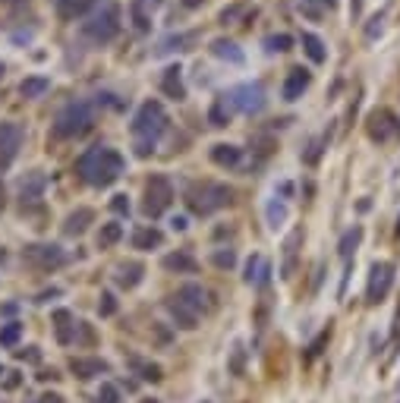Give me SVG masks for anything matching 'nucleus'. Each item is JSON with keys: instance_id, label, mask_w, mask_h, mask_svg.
Wrapping results in <instances>:
<instances>
[{"instance_id": "cd10ccee", "label": "nucleus", "mask_w": 400, "mask_h": 403, "mask_svg": "<svg viewBox=\"0 0 400 403\" xmlns=\"http://www.w3.org/2000/svg\"><path fill=\"white\" fill-rule=\"evenodd\" d=\"M48 89H51L48 76H26V79H22V85H19V95L22 98H41Z\"/></svg>"}, {"instance_id": "f3484780", "label": "nucleus", "mask_w": 400, "mask_h": 403, "mask_svg": "<svg viewBox=\"0 0 400 403\" xmlns=\"http://www.w3.org/2000/svg\"><path fill=\"white\" fill-rule=\"evenodd\" d=\"M142 277H145V265H142V261H126V265L117 268V284H120L123 290L139 287V284H142Z\"/></svg>"}, {"instance_id": "13d9d810", "label": "nucleus", "mask_w": 400, "mask_h": 403, "mask_svg": "<svg viewBox=\"0 0 400 403\" xmlns=\"http://www.w3.org/2000/svg\"><path fill=\"white\" fill-rule=\"evenodd\" d=\"M0 76H3V63H0Z\"/></svg>"}, {"instance_id": "393cba45", "label": "nucleus", "mask_w": 400, "mask_h": 403, "mask_svg": "<svg viewBox=\"0 0 400 403\" xmlns=\"http://www.w3.org/2000/svg\"><path fill=\"white\" fill-rule=\"evenodd\" d=\"M95 3L98 0H57V13H60L63 19H76V16H85Z\"/></svg>"}, {"instance_id": "c85d7f7f", "label": "nucleus", "mask_w": 400, "mask_h": 403, "mask_svg": "<svg viewBox=\"0 0 400 403\" xmlns=\"http://www.w3.org/2000/svg\"><path fill=\"white\" fill-rule=\"evenodd\" d=\"M303 51H306V57H309L312 63H325V60H328L325 42H322L319 35H312V32H306V35H303Z\"/></svg>"}, {"instance_id": "a878e982", "label": "nucleus", "mask_w": 400, "mask_h": 403, "mask_svg": "<svg viewBox=\"0 0 400 403\" xmlns=\"http://www.w3.org/2000/svg\"><path fill=\"white\" fill-rule=\"evenodd\" d=\"M388 132H391V114H388V110H375V114L369 117V136H372L375 142H385Z\"/></svg>"}, {"instance_id": "58836bf2", "label": "nucleus", "mask_w": 400, "mask_h": 403, "mask_svg": "<svg viewBox=\"0 0 400 403\" xmlns=\"http://www.w3.org/2000/svg\"><path fill=\"white\" fill-rule=\"evenodd\" d=\"M290 44H293V38L290 35H272V38H265V48L272 51H290Z\"/></svg>"}, {"instance_id": "49530a36", "label": "nucleus", "mask_w": 400, "mask_h": 403, "mask_svg": "<svg viewBox=\"0 0 400 403\" xmlns=\"http://www.w3.org/2000/svg\"><path fill=\"white\" fill-rule=\"evenodd\" d=\"M233 372H237V375L243 372V353H240V350L233 353Z\"/></svg>"}, {"instance_id": "79ce46f5", "label": "nucleus", "mask_w": 400, "mask_h": 403, "mask_svg": "<svg viewBox=\"0 0 400 403\" xmlns=\"http://www.w3.org/2000/svg\"><path fill=\"white\" fill-rule=\"evenodd\" d=\"M246 10H249V3H237V7H227L224 13H221V22H237L240 16L246 13Z\"/></svg>"}, {"instance_id": "2f4dec72", "label": "nucleus", "mask_w": 400, "mask_h": 403, "mask_svg": "<svg viewBox=\"0 0 400 403\" xmlns=\"http://www.w3.org/2000/svg\"><path fill=\"white\" fill-rule=\"evenodd\" d=\"M360 239H362V230H360V227L347 230V233H344V239H340V259H344L347 265H350L353 252H356V246H360Z\"/></svg>"}, {"instance_id": "6e6552de", "label": "nucleus", "mask_w": 400, "mask_h": 403, "mask_svg": "<svg viewBox=\"0 0 400 403\" xmlns=\"http://www.w3.org/2000/svg\"><path fill=\"white\" fill-rule=\"evenodd\" d=\"M227 95H231L233 110H243V114H258V110H265V89L258 83H243V85H237V89H231Z\"/></svg>"}, {"instance_id": "e433bc0d", "label": "nucleus", "mask_w": 400, "mask_h": 403, "mask_svg": "<svg viewBox=\"0 0 400 403\" xmlns=\"http://www.w3.org/2000/svg\"><path fill=\"white\" fill-rule=\"evenodd\" d=\"M265 214H268V227H274V230L287 221V208L278 205V202H268V212H265Z\"/></svg>"}, {"instance_id": "ddd939ff", "label": "nucleus", "mask_w": 400, "mask_h": 403, "mask_svg": "<svg viewBox=\"0 0 400 403\" xmlns=\"http://www.w3.org/2000/svg\"><path fill=\"white\" fill-rule=\"evenodd\" d=\"M76 328H79V321L73 318V312H67V309H57V312H54V334H57V343L69 347V343L76 341Z\"/></svg>"}, {"instance_id": "603ef678", "label": "nucleus", "mask_w": 400, "mask_h": 403, "mask_svg": "<svg viewBox=\"0 0 400 403\" xmlns=\"http://www.w3.org/2000/svg\"><path fill=\"white\" fill-rule=\"evenodd\" d=\"M3 205H7V189H3V183H0V212H3Z\"/></svg>"}, {"instance_id": "20e7f679", "label": "nucleus", "mask_w": 400, "mask_h": 403, "mask_svg": "<svg viewBox=\"0 0 400 403\" xmlns=\"http://www.w3.org/2000/svg\"><path fill=\"white\" fill-rule=\"evenodd\" d=\"M92 120H95L92 104H88V101H73L54 117L51 132H54V139H76V136H82V132L92 130Z\"/></svg>"}, {"instance_id": "3c124183", "label": "nucleus", "mask_w": 400, "mask_h": 403, "mask_svg": "<svg viewBox=\"0 0 400 403\" xmlns=\"http://www.w3.org/2000/svg\"><path fill=\"white\" fill-rule=\"evenodd\" d=\"M38 378H41V381H48V378H51V381H54V378H60V375H57V372H54V369H51V372H48V369H44V372H41V375H38Z\"/></svg>"}, {"instance_id": "a18cd8bd", "label": "nucleus", "mask_w": 400, "mask_h": 403, "mask_svg": "<svg viewBox=\"0 0 400 403\" xmlns=\"http://www.w3.org/2000/svg\"><path fill=\"white\" fill-rule=\"evenodd\" d=\"M19 359H28V362H38L41 359V353H38V347H26V350H19Z\"/></svg>"}, {"instance_id": "72a5a7b5", "label": "nucleus", "mask_w": 400, "mask_h": 403, "mask_svg": "<svg viewBox=\"0 0 400 403\" xmlns=\"http://www.w3.org/2000/svg\"><path fill=\"white\" fill-rule=\"evenodd\" d=\"M19 337H22V325L19 321H10V325L0 328V347H16Z\"/></svg>"}, {"instance_id": "9d476101", "label": "nucleus", "mask_w": 400, "mask_h": 403, "mask_svg": "<svg viewBox=\"0 0 400 403\" xmlns=\"http://www.w3.org/2000/svg\"><path fill=\"white\" fill-rule=\"evenodd\" d=\"M108 362L104 359H95V356H73L69 359V372H73L79 381H92L98 375H108Z\"/></svg>"}, {"instance_id": "1a4fd4ad", "label": "nucleus", "mask_w": 400, "mask_h": 403, "mask_svg": "<svg viewBox=\"0 0 400 403\" xmlns=\"http://www.w3.org/2000/svg\"><path fill=\"white\" fill-rule=\"evenodd\" d=\"M391 284H394V265H391V261H375V265H372V277H369L366 300L372 302V306L385 302V296L391 293Z\"/></svg>"}, {"instance_id": "412c9836", "label": "nucleus", "mask_w": 400, "mask_h": 403, "mask_svg": "<svg viewBox=\"0 0 400 403\" xmlns=\"http://www.w3.org/2000/svg\"><path fill=\"white\" fill-rule=\"evenodd\" d=\"M303 243V230H293L290 237L284 239V268H281V274L284 277H293V268H297V246Z\"/></svg>"}, {"instance_id": "f8f14e48", "label": "nucleus", "mask_w": 400, "mask_h": 403, "mask_svg": "<svg viewBox=\"0 0 400 403\" xmlns=\"http://www.w3.org/2000/svg\"><path fill=\"white\" fill-rule=\"evenodd\" d=\"M309 79H312V76L306 73L303 67H293L290 73H287V79H284L281 98H284V101H297V98H303V92L309 89Z\"/></svg>"}, {"instance_id": "423d86ee", "label": "nucleus", "mask_w": 400, "mask_h": 403, "mask_svg": "<svg viewBox=\"0 0 400 403\" xmlns=\"http://www.w3.org/2000/svg\"><path fill=\"white\" fill-rule=\"evenodd\" d=\"M170 202H174V186H170V180L164 177V173H155V177L145 183V202H142L145 218H151V221L161 218L170 208Z\"/></svg>"}, {"instance_id": "09e8293b", "label": "nucleus", "mask_w": 400, "mask_h": 403, "mask_svg": "<svg viewBox=\"0 0 400 403\" xmlns=\"http://www.w3.org/2000/svg\"><path fill=\"white\" fill-rule=\"evenodd\" d=\"M378 32H381V19H372V26H369V32H366V35H369V38H375Z\"/></svg>"}, {"instance_id": "b1692460", "label": "nucleus", "mask_w": 400, "mask_h": 403, "mask_svg": "<svg viewBox=\"0 0 400 403\" xmlns=\"http://www.w3.org/2000/svg\"><path fill=\"white\" fill-rule=\"evenodd\" d=\"M268 274H272V265H268L265 259H258V255H252V259L246 261L243 280L246 284H268Z\"/></svg>"}, {"instance_id": "864d4df0", "label": "nucleus", "mask_w": 400, "mask_h": 403, "mask_svg": "<svg viewBox=\"0 0 400 403\" xmlns=\"http://www.w3.org/2000/svg\"><path fill=\"white\" fill-rule=\"evenodd\" d=\"M183 7H190V10H196V7H202V0H183Z\"/></svg>"}, {"instance_id": "4be33fe9", "label": "nucleus", "mask_w": 400, "mask_h": 403, "mask_svg": "<svg viewBox=\"0 0 400 403\" xmlns=\"http://www.w3.org/2000/svg\"><path fill=\"white\" fill-rule=\"evenodd\" d=\"M19 142H22V130H19V126L0 123V151H3V157H7V161L16 155Z\"/></svg>"}, {"instance_id": "2eb2a0df", "label": "nucleus", "mask_w": 400, "mask_h": 403, "mask_svg": "<svg viewBox=\"0 0 400 403\" xmlns=\"http://www.w3.org/2000/svg\"><path fill=\"white\" fill-rule=\"evenodd\" d=\"M161 265H164V271H170V274H196L199 271V261L192 259L190 252H170L161 259Z\"/></svg>"}, {"instance_id": "37998d69", "label": "nucleus", "mask_w": 400, "mask_h": 403, "mask_svg": "<svg viewBox=\"0 0 400 403\" xmlns=\"http://www.w3.org/2000/svg\"><path fill=\"white\" fill-rule=\"evenodd\" d=\"M98 312H101L104 318L117 312V300H114V293H101V302H98Z\"/></svg>"}, {"instance_id": "a19ab883", "label": "nucleus", "mask_w": 400, "mask_h": 403, "mask_svg": "<svg viewBox=\"0 0 400 403\" xmlns=\"http://www.w3.org/2000/svg\"><path fill=\"white\" fill-rule=\"evenodd\" d=\"M328 337H331V328H325L319 337H315L312 343H309V353H306V356H309V359H312V356H319V353H322V347L328 343Z\"/></svg>"}, {"instance_id": "dca6fc26", "label": "nucleus", "mask_w": 400, "mask_h": 403, "mask_svg": "<svg viewBox=\"0 0 400 403\" xmlns=\"http://www.w3.org/2000/svg\"><path fill=\"white\" fill-rule=\"evenodd\" d=\"M231 117H233L231 95H217L215 101H211V108H208V123L221 130V126H227V123H231Z\"/></svg>"}, {"instance_id": "0eeeda50", "label": "nucleus", "mask_w": 400, "mask_h": 403, "mask_svg": "<svg viewBox=\"0 0 400 403\" xmlns=\"http://www.w3.org/2000/svg\"><path fill=\"white\" fill-rule=\"evenodd\" d=\"M22 259H26L28 265L41 268V271H51V268H60L63 261H67V255H63V249L54 246V243H35V246L22 249Z\"/></svg>"}, {"instance_id": "7ed1b4c3", "label": "nucleus", "mask_w": 400, "mask_h": 403, "mask_svg": "<svg viewBox=\"0 0 400 403\" xmlns=\"http://www.w3.org/2000/svg\"><path fill=\"white\" fill-rule=\"evenodd\" d=\"M231 202H233V189L227 183L202 180V183H192L190 189H186V205H190V212L199 214V218L221 212V208H227Z\"/></svg>"}, {"instance_id": "6e6d98bb", "label": "nucleus", "mask_w": 400, "mask_h": 403, "mask_svg": "<svg viewBox=\"0 0 400 403\" xmlns=\"http://www.w3.org/2000/svg\"><path fill=\"white\" fill-rule=\"evenodd\" d=\"M322 3H328V7H334V0H322Z\"/></svg>"}, {"instance_id": "f03ea898", "label": "nucleus", "mask_w": 400, "mask_h": 403, "mask_svg": "<svg viewBox=\"0 0 400 403\" xmlns=\"http://www.w3.org/2000/svg\"><path fill=\"white\" fill-rule=\"evenodd\" d=\"M167 130V110H164L161 101H145L142 108L136 110V117H133V123H129V132H133V148H136L139 157H149L151 151H155L158 139H161V132Z\"/></svg>"}, {"instance_id": "bb28decb", "label": "nucleus", "mask_w": 400, "mask_h": 403, "mask_svg": "<svg viewBox=\"0 0 400 403\" xmlns=\"http://www.w3.org/2000/svg\"><path fill=\"white\" fill-rule=\"evenodd\" d=\"M211 54L221 57V60H231V63H243V51H240L231 38H215V42H211Z\"/></svg>"}, {"instance_id": "a211bd4d", "label": "nucleus", "mask_w": 400, "mask_h": 403, "mask_svg": "<svg viewBox=\"0 0 400 403\" xmlns=\"http://www.w3.org/2000/svg\"><path fill=\"white\" fill-rule=\"evenodd\" d=\"M211 161H215L217 167H237L240 161H243V148L227 145V142H217L215 148H211Z\"/></svg>"}, {"instance_id": "de8ad7c7", "label": "nucleus", "mask_w": 400, "mask_h": 403, "mask_svg": "<svg viewBox=\"0 0 400 403\" xmlns=\"http://www.w3.org/2000/svg\"><path fill=\"white\" fill-rule=\"evenodd\" d=\"M16 384H19V375H16V372H10V378H7V381H3V388H7V391H13Z\"/></svg>"}, {"instance_id": "f257e3e1", "label": "nucleus", "mask_w": 400, "mask_h": 403, "mask_svg": "<svg viewBox=\"0 0 400 403\" xmlns=\"http://www.w3.org/2000/svg\"><path fill=\"white\" fill-rule=\"evenodd\" d=\"M123 167H126L123 155L117 148H108V145H95V148H88L85 155L76 161V173H79L88 186H98V189L117 183V180L123 177Z\"/></svg>"}, {"instance_id": "4468645a", "label": "nucleus", "mask_w": 400, "mask_h": 403, "mask_svg": "<svg viewBox=\"0 0 400 403\" xmlns=\"http://www.w3.org/2000/svg\"><path fill=\"white\" fill-rule=\"evenodd\" d=\"M161 92L174 101H183L186 98V85H183V69L180 67H167L161 76Z\"/></svg>"}, {"instance_id": "9b49d317", "label": "nucleus", "mask_w": 400, "mask_h": 403, "mask_svg": "<svg viewBox=\"0 0 400 403\" xmlns=\"http://www.w3.org/2000/svg\"><path fill=\"white\" fill-rule=\"evenodd\" d=\"M176 302H183L190 312H196L199 318H202V312L208 309V293H205V287H199V284H183V287L174 293Z\"/></svg>"}, {"instance_id": "5fc2aeb1", "label": "nucleus", "mask_w": 400, "mask_h": 403, "mask_svg": "<svg viewBox=\"0 0 400 403\" xmlns=\"http://www.w3.org/2000/svg\"><path fill=\"white\" fill-rule=\"evenodd\" d=\"M3 259H7V252H3V249H0V261H3Z\"/></svg>"}, {"instance_id": "6ab92c4d", "label": "nucleus", "mask_w": 400, "mask_h": 403, "mask_svg": "<svg viewBox=\"0 0 400 403\" xmlns=\"http://www.w3.org/2000/svg\"><path fill=\"white\" fill-rule=\"evenodd\" d=\"M167 312H170V318L176 321V328H183V331L199 328V315H196V312H190V309H186L183 302H176L174 296L167 300Z\"/></svg>"}, {"instance_id": "473e14b6", "label": "nucleus", "mask_w": 400, "mask_h": 403, "mask_svg": "<svg viewBox=\"0 0 400 403\" xmlns=\"http://www.w3.org/2000/svg\"><path fill=\"white\" fill-rule=\"evenodd\" d=\"M196 42V35H174V38H164L158 54H170V51H186V44Z\"/></svg>"}, {"instance_id": "c9c22d12", "label": "nucleus", "mask_w": 400, "mask_h": 403, "mask_svg": "<svg viewBox=\"0 0 400 403\" xmlns=\"http://www.w3.org/2000/svg\"><path fill=\"white\" fill-rule=\"evenodd\" d=\"M41 189H44V177H41V173H32L28 183L22 180V198H38Z\"/></svg>"}, {"instance_id": "f704fd0d", "label": "nucleus", "mask_w": 400, "mask_h": 403, "mask_svg": "<svg viewBox=\"0 0 400 403\" xmlns=\"http://www.w3.org/2000/svg\"><path fill=\"white\" fill-rule=\"evenodd\" d=\"M129 13H133V22H136L139 32H149L151 19L145 16V3H142V0H133V3H129Z\"/></svg>"}, {"instance_id": "5701e85b", "label": "nucleus", "mask_w": 400, "mask_h": 403, "mask_svg": "<svg viewBox=\"0 0 400 403\" xmlns=\"http://www.w3.org/2000/svg\"><path fill=\"white\" fill-rule=\"evenodd\" d=\"M164 243V233L158 230V227H139L136 233H133V249H158Z\"/></svg>"}, {"instance_id": "aec40b11", "label": "nucleus", "mask_w": 400, "mask_h": 403, "mask_svg": "<svg viewBox=\"0 0 400 403\" xmlns=\"http://www.w3.org/2000/svg\"><path fill=\"white\" fill-rule=\"evenodd\" d=\"M92 221H95V212H92V208H76L67 218V224H63V233H67V237H79V233L88 230Z\"/></svg>"}, {"instance_id": "8fccbe9b", "label": "nucleus", "mask_w": 400, "mask_h": 403, "mask_svg": "<svg viewBox=\"0 0 400 403\" xmlns=\"http://www.w3.org/2000/svg\"><path fill=\"white\" fill-rule=\"evenodd\" d=\"M170 227H174V230H186V218H174Z\"/></svg>"}, {"instance_id": "ea45409f", "label": "nucleus", "mask_w": 400, "mask_h": 403, "mask_svg": "<svg viewBox=\"0 0 400 403\" xmlns=\"http://www.w3.org/2000/svg\"><path fill=\"white\" fill-rule=\"evenodd\" d=\"M211 261H215L217 268H233L237 265V255H233V249H217V252L211 255Z\"/></svg>"}, {"instance_id": "c03bdc74", "label": "nucleus", "mask_w": 400, "mask_h": 403, "mask_svg": "<svg viewBox=\"0 0 400 403\" xmlns=\"http://www.w3.org/2000/svg\"><path fill=\"white\" fill-rule=\"evenodd\" d=\"M110 208H114L117 214H129V198L120 192V196H114V198H110Z\"/></svg>"}, {"instance_id": "4d7b16f0", "label": "nucleus", "mask_w": 400, "mask_h": 403, "mask_svg": "<svg viewBox=\"0 0 400 403\" xmlns=\"http://www.w3.org/2000/svg\"><path fill=\"white\" fill-rule=\"evenodd\" d=\"M397 331H400V312H397Z\"/></svg>"}, {"instance_id": "c756f323", "label": "nucleus", "mask_w": 400, "mask_h": 403, "mask_svg": "<svg viewBox=\"0 0 400 403\" xmlns=\"http://www.w3.org/2000/svg\"><path fill=\"white\" fill-rule=\"evenodd\" d=\"M120 239H123V224H120V221L101 224V230H98V246H101V249H110V246H117Z\"/></svg>"}, {"instance_id": "39448f33", "label": "nucleus", "mask_w": 400, "mask_h": 403, "mask_svg": "<svg viewBox=\"0 0 400 403\" xmlns=\"http://www.w3.org/2000/svg\"><path fill=\"white\" fill-rule=\"evenodd\" d=\"M82 35H85L88 42H95V44L114 42L117 35H120V7H117L114 0H104L101 10H98L85 26H82Z\"/></svg>"}, {"instance_id": "7c9ffc66", "label": "nucleus", "mask_w": 400, "mask_h": 403, "mask_svg": "<svg viewBox=\"0 0 400 403\" xmlns=\"http://www.w3.org/2000/svg\"><path fill=\"white\" fill-rule=\"evenodd\" d=\"M129 366H133V372H136L142 381H161V378H164L158 362H145V359H136V356H133V359H129Z\"/></svg>"}, {"instance_id": "4c0bfd02", "label": "nucleus", "mask_w": 400, "mask_h": 403, "mask_svg": "<svg viewBox=\"0 0 400 403\" xmlns=\"http://www.w3.org/2000/svg\"><path fill=\"white\" fill-rule=\"evenodd\" d=\"M95 400L98 403H123V397H120V391H117V384H101Z\"/></svg>"}]
</instances>
